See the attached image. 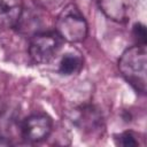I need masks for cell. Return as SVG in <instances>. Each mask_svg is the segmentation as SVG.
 Listing matches in <instances>:
<instances>
[{"mask_svg":"<svg viewBox=\"0 0 147 147\" xmlns=\"http://www.w3.org/2000/svg\"><path fill=\"white\" fill-rule=\"evenodd\" d=\"M118 69L124 79L139 93H146L147 52L146 45H136L123 52L118 60Z\"/></svg>","mask_w":147,"mask_h":147,"instance_id":"cell-1","label":"cell"},{"mask_svg":"<svg viewBox=\"0 0 147 147\" xmlns=\"http://www.w3.org/2000/svg\"><path fill=\"white\" fill-rule=\"evenodd\" d=\"M55 31L68 42H80L87 37L88 26L78 7L74 3H69L59 14Z\"/></svg>","mask_w":147,"mask_h":147,"instance_id":"cell-2","label":"cell"},{"mask_svg":"<svg viewBox=\"0 0 147 147\" xmlns=\"http://www.w3.org/2000/svg\"><path fill=\"white\" fill-rule=\"evenodd\" d=\"M62 40L56 31L37 32L31 37L29 54L34 62L47 63L60 51Z\"/></svg>","mask_w":147,"mask_h":147,"instance_id":"cell-3","label":"cell"},{"mask_svg":"<svg viewBox=\"0 0 147 147\" xmlns=\"http://www.w3.org/2000/svg\"><path fill=\"white\" fill-rule=\"evenodd\" d=\"M52 119L44 114L31 115L22 123V136L29 142H40L47 139L52 132Z\"/></svg>","mask_w":147,"mask_h":147,"instance_id":"cell-4","label":"cell"},{"mask_svg":"<svg viewBox=\"0 0 147 147\" xmlns=\"http://www.w3.org/2000/svg\"><path fill=\"white\" fill-rule=\"evenodd\" d=\"M100 10L111 21L117 23L126 22L134 6V0H96Z\"/></svg>","mask_w":147,"mask_h":147,"instance_id":"cell-5","label":"cell"},{"mask_svg":"<svg viewBox=\"0 0 147 147\" xmlns=\"http://www.w3.org/2000/svg\"><path fill=\"white\" fill-rule=\"evenodd\" d=\"M71 121L84 132H94L102 126V116L93 106H83L75 109Z\"/></svg>","mask_w":147,"mask_h":147,"instance_id":"cell-6","label":"cell"},{"mask_svg":"<svg viewBox=\"0 0 147 147\" xmlns=\"http://www.w3.org/2000/svg\"><path fill=\"white\" fill-rule=\"evenodd\" d=\"M23 13V0H0V29L16 26Z\"/></svg>","mask_w":147,"mask_h":147,"instance_id":"cell-7","label":"cell"},{"mask_svg":"<svg viewBox=\"0 0 147 147\" xmlns=\"http://www.w3.org/2000/svg\"><path fill=\"white\" fill-rule=\"evenodd\" d=\"M83 64H84V60L80 53L68 52L61 57L59 62V71L65 76L76 75L82 70Z\"/></svg>","mask_w":147,"mask_h":147,"instance_id":"cell-8","label":"cell"},{"mask_svg":"<svg viewBox=\"0 0 147 147\" xmlns=\"http://www.w3.org/2000/svg\"><path fill=\"white\" fill-rule=\"evenodd\" d=\"M114 140H115V144L119 145V146H137L138 145L136 137L130 131H125L119 134H115Z\"/></svg>","mask_w":147,"mask_h":147,"instance_id":"cell-9","label":"cell"},{"mask_svg":"<svg viewBox=\"0 0 147 147\" xmlns=\"http://www.w3.org/2000/svg\"><path fill=\"white\" fill-rule=\"evenodd\" d=\"M38 7L46 9V10H54L61 7L64 0H32Z\"/></svg>","mask_w":147,"mask_h":147,"instance_id":"cell-10","label":"cell"},{"mask_svg":"<svg viewBox=\"0 0 147 147\" xmlns=\"http://www.w3.org/2000/svg\"><path fill=\"white\" fill-rule=\"evenodd\" d=\"M133 36L138 41V45H146V28L141 23H136L133 25Z\"/></svg>","mask_w":147,"mask_h":147,"instance_id":"cell-11","label":"cell"},{"mask_svg":"<svg viewBox=\"0 0 147 147\" xmlns=\"http://www.w3.org/2000/svg\"><path fill=\"white\" fill-rule=\"evenodd\" d=\"M10 145H11V142H10L7 138L0 136V147H3V146H10Z\"/></svg>","mask_w":147,"mask_h":147,"instance_id":"cell-12","label":"cell"}]
</instances>
